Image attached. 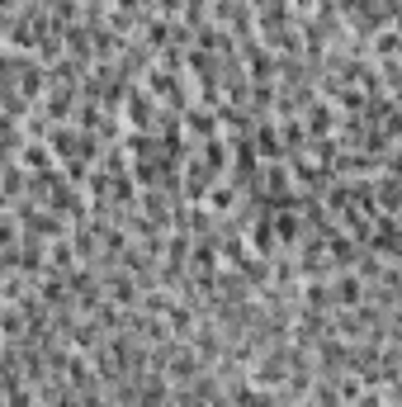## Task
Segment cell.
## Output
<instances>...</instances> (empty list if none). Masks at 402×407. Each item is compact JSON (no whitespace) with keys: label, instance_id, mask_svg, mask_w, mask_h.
<instances>
[{"label":"cell","instance_id":"6da1fadb","mask_svg":"<svg viewBox=\"0 0 402 407\" xmlns=\"http://www.w3.org/2000/svg\"><path fill=\"white\" fill-rule=\"evenodd\" d=\"M336 298H341V303H355V298H360V279L346 275V279L336 284Z\"/></svg>","mask_w":402,"mask_h":407}]
</instances>
